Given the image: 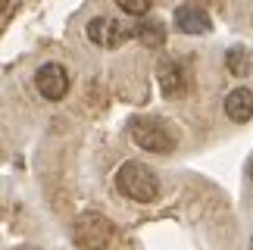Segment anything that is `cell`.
<instances>
[{"instance_id": "obj_1", "label": "cell", "mask_w": 253, "mask_h": 250, "mask_svg": "<svg viewBox=\"0 0 253 250\" xmlns=\"http://www.w3.org/2000/svg\"><path fill=\"white\" fill-rule=\"evenodd\" d=\"M116 188L134 204H150L160 197V178L153 175L150 166H144L138 160L122 163V169L116 172Z\"/></svg>"}, {"instance_id": "obj_2", "label": "cell", "mask_w": 253, "mask_h": 250, "mask_svg": "<svg viewBox=\"0 0 253 250\" xmlns=\"http://www.w3.org/2000/svg\"><path fill=\"white\" fill-rule=\"evenodd\" d=\"M128 134H131V141L138 144L141 150H147V153H172L175 150V131L166 122H160L153 116L131 119Z\"/></svg>"}, {"instance_id": "obj_3", "label": "cell", "mask_w": 253, "mask_h": 250, "mask_svg": "<svg viewBox=\"0 0 253 250\" xmlns=\"http://www.w3.org/2000/svg\"><path fill=\"white\" fill-rule=\"evenodd\" d=\"M72 238L82 250H103L113 244L116 228L103 213H82L72 225Z\"/></svg>"}, {"instance_id": "obj_4", "label": "cell", "mask_w": 253, "mask_h": 250, "mask_svg": "<svg viewBox=\"0 0 253 250\" xmlns=\"http://www.w3.org/2000/svg\"><path fill=\"white\" fill-rule=\"evenodd\" d=\"M134 35V28H125L119 19H110V16H97L87 22V38L97 44V47H119L125 44L128 38Z\"/></svg>"}, {"instance_id": "obj_5", "label": "cell", "mask_w": 253, "mask_h": 250, "mask_svg": "<svg viewBox=\"0 0 253 250\" xmlns=\"http://www.w3.org/2000/svg\"><path fill=\"white\" fill-rule=\"evenodd\" d=\"M35 84L44 100H63L69 94V72L60 63H44L35 75Z\"/></svg>"}, {"instance_id": "obj_6", "label": "cell", "mask_w": 253, "mask_h": 250, "mask_svg": "<svg viewBox=\"0 0 253 250\" xmlns=\"http://www.w3.org/2000/svg\"><path fill=\"white\" fill-rule=\"evenodd\" d=\"M210 13L200 6H178L175 9V28L181 35H207L210 32Z\"/></svg>"}, {"instance_id": "obj_7", "label": "cell", "mask_w": 253, "mask_h": 250, "mask_svg": "<svg viewBox=\"0 0 253 250\" xmlns=\"http://www.w3.org/2000/svg\"><path fill=\"white\" fill-rule=\"evenodd\" d=\"M157 82L166 97H181L184 88H188V82H184V69L175 60H163L157 66Z\"/></svg>"}, {"instance_id": "obj_8", "label": "cell", "mask_w": 253, "mask_h": 250, "mask_svg": "<svg viewBox=\"0 0 253 250\" xmlns=\"http://www.w3.org/2000/svg\"><path fill=\"white\" fill-rule=\"evenodd\" d=\"M225 116L235 119V122H247L253 116V91H247V88L228 91V97H225Z\"/></svg>"}, {"instance_id": "obj_9", "label": "cell", "mask_w": 253, "mask_h": 250, "mask_svg": "<svg viewBox=\"0 0 253 250\" xmlns=\"http://www.w3.org/2000/svg\"><path fill=\"white\" fill-rule=\"evenodd\" d=\"M134 35H138V41L144 47H150V50H157V47L166 44V28H163V22H157V19H141L138 28H134Z\"/></svg>"}, {"instance_id": "obj_10", "label": "cell", "mask_w": 253, "mask_h": 250, "mask_svg": "<svg viewBox=\"0 0 253 250\" xmlns=\"http://www.w3.org/2000/svg\"><path fill=\"white\" fill-rule=\"evenodd\" d=\"M228 69L235 75H250L253 72V53L244 50V47H235V50H228Z\"/></svg>"}, {"instance_id": "obj_11", "label": "cell", "mask_w": 253, "mask_h": 250, "mask_svg": "<svg viewBox=\"0 0 253 250\" xmlns=\"http://www.w3.org/2000/svg\"><path fill=\"white\" fill-rule=\"evenodd\" d=\"M116 3H119V9L128 13V16H147L153 0H116Z\"/></svg>"}, {"instance_id": "obj_12", "label": "cell", "mask_w": 253, "mask_h": 250, "mask_svg": "<svg viewBox=\"0 0 253 250\" xmlns=\"http://www.w3.org/2000/svg\"><path fill=\"white\" fill-rule=\"evenodd\" d=\"M9 6V0H0V13H3V9Z\"/></svg>"}, {"instance_id": "obj_13", "label": "cell", "mask_w": 253, "mask_h": 250, "mask_svg": "<svg viewBox=\"0 0 253 250\" xmlns=\"http://www.w3.org/2000/svg\"><path fill=\"white\" fill-rule=\"evenodd\" d=\"M250 178H253V160H250Z\"/></svg>"}, {"instance_id": "obj_14", "label": "cell", "mask_w": 253, "mask_h": 250, "mask_svg": "<svg viewBox=\"0 0 253 250\" xmlns=\"http://www.w3.org/2000/svg\"><path fill=\"white\" fill-rule=\"evenodd\" d=\"M19 250H32V247H19Z\"/></svg>"}, {"instance_id": "obj_15", "label": "cell", "mask_w": 253, "mask_h": 250, "mask_svg": "<svg viewBox=\"0 0 253 250\" xmlns=\"http://www.w3.org/2000/svg\"><path fill=\"white\" fill-rule=\"evenodd\" d=\"M250 250H253V241H250Z\"/></svg>"}]
</instances>
